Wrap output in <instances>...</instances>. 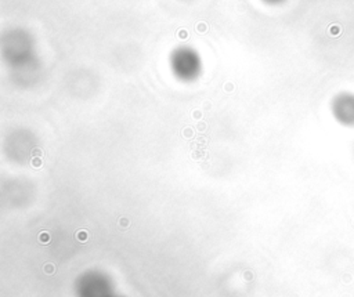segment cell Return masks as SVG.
Wrapping results in <instances>:
<instances>
[]
</instances>
